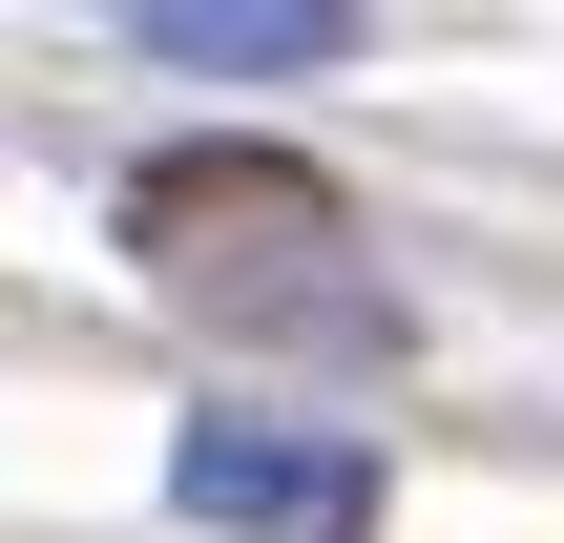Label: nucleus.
<instances>
[{"label": "nucleus", "mask_w": 564, "mask_h": 543, "mask_svg": "<svg viewBox=\"0 0 564 543\" xmlns=\"http://www.w3.org/2000/svg\"><path fill=\"white\" fill-rule=\"evenodd\" d=\"M126 42H167V63H209V84H314V63H356V0H105Z\"/></svg>", "instance_id": "3"}, {"label": "nucleus", "mask_w": 564, "mask_h": 543, "mask_svg": "<svg viewBox=\"0 0 564 543\" xmlns=\"http://www.w3.org/2000/svg\"><path fill=\"white\" fill-rule=\"evenodd\" d=\"M126 251L167 314L251 335V356H398V293L356 272V188L293 167V146H147L126 167Z\"/></svg>", "instance_id": "1"}, {"label": "nucleus", "mask_w": 564, "mask_h": 543, "mask_svg": "<svg viewBox=\"0 0 564 543\" xmlns=\"http://www.w3.org/2000/svg\"><path fill=\"white\" fill-rule=\"evenodd\" d=\"M167 502L188 523H230V543H377V439L356 419H188L167 439Z\"/></svg>", "instance_id": "2"}]
</instances>
